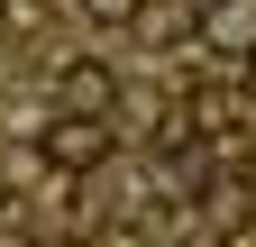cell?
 Masks as SVG:
<instances>
[{"label":"cell","mask_w":256,"mask_h":247,"mask_svg":"<svg viewBox=\"0 0 256 247\" xmlns=\"http://www.w3.org/2000/svg\"><path fill=\"white\" fill-rule=\"evenodd\" d=\"M192 28H202L210 46L247 55V46H256V0H202V10H192Z\"/></svg>","instance_id":"cell-3"},{"label":"cell","mask_w":256,"mask_h":247,"mask_svg":"<svg viewBox=\"0 0 256 247\" xmlns=\"http://www.w3.org/2000/svg\"><path fill=\"white\" fill-rule=\"evenodd\" d=\"M82 10H92V18H110V28H128V18L146 10V0H82Z\"/></svg>","instance_id":"cell-5"},{"label":"cell","mask_w":256,"mask_h":247,"mask_svg":"<svg viewBox=\"0 0 256 247\" xmlns=\"http://www.w3.org/2000/svg\"><path fill=\"white\" fill-rule=\"evenodd\" d=\"M247 92H256V46H247Z\"/></svg>","instance_id":"cell-6"},{"label":"cell","mask_w":256,"mask_h":247,"mask_svg":"<svg viewBox=\"0 0 256 247\" xmlns=\"http://www.w3.org/2000/svg\"><path fill=\"white\" fill-rule=\"evenodd\" d=\"M28 174H46V156H37V146H0V192H18Z\"/></svg>","instance_id":"cell-4"},{"label":"cell","mask_w":256,"mask_h":247,"mask_svg":"<svg viewBox=\"0 0 256 247\" xmlns=\"http://www.w3.org/2000/svg\"><path fill=\"white\" fill-rule=\"evenodd\" d=\"M37 156L55 174H92V165H110V119H82V110H55L46 128H37Z\"/></svg>","instance_id":"cell-1"},{"label":"cell","mask_w":256,"mask_h":247,"mask_svg":"<svg viewBox=\"0 0 256 247\" xmlns=\"http://www.w3.org/2000/svg\"><path fill=\"white\" fill-rule=\"evenodd\" d=\"M55 101L82 110V119H110V110H119V74L101 64V55H74V64L55 74Z\"/></svg>","instance_id":"cell-2"}]
</instances>
